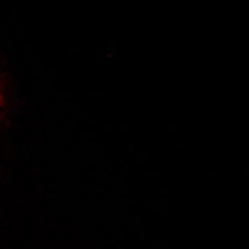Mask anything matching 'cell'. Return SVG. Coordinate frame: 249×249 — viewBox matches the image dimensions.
<instances>
[{
  "label": "cell",
  "instance_id": "cell-1",
  "mask_svg": "<svg viewBox=\"0 0 249 249\" xmlns=\"http://www.w3.org/2000/svg\"><path fill=\"white\" fill-rule=\"evenodd\" d=\"M0 107H3V90H0Z\"/></svg>",
  "mask_w": 249,
  "mask_h": 249
}]
</instances>
